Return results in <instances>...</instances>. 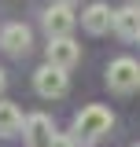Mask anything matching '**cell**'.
I'll return each instance as SVG.
<instances>
[{"mask_svg":"<svg viewBox=\"0 0 140 147\" xmlns=\"http://www.w3.org/2000/svg\"><path fill=\"white\" fill-rule=\"evenodd\" d=\"M52 147H74V144H70L67 136H55V140H52Z\"/></svg>","mask_w":140,"mask_h":147,"instance_id":"cell-11","label":"cell"},{"mask_svg":"<svg viewBox=\"0 0 140 147\" xmlns=\"http://www.w3.org/2000/svg\"><path fill=\"white\" fill-rule=\"evenodd\" d=\"M4 81H7V77H4V70H0V92H4Z\"/></svg>","mask_w":140,"mask_h":147,"instance_id":"cell-12","label":"cell"},{"mask_svg":"<svg viewBox=\"0 0 140 147\" xmlns=\"http://www.w3.org/2000/svg\"><path fill=\"white\" fill-rule=\"evenodd\" d=\"M26 140H30V147H52V140H55L52 118H48V114L26 118Z\"/></svg>","mask_w":140,"mask_h":147,"instance_id":"cell-7","label":"cell"},{"mask_svg":"<svg viewBox=\"0 0 140 147\" xmlns=\"http://www.w3.org/2000/svg\"><path fill=\"white\" fill-rule=\"evenodd\" d=\"M114 30L122 37H140V7H122V11H114Z\"/></svg>","mask_w":140,"mask_h":147,"instance_id":"cell-9","label":"cell"},{"mask_svg":"<svg viewBox=\"0 0 140 147\" xmlns=\"http://www.w3.org/2000/svg\"><path fill=\"white\" fill-rule=\"evenodd\" d=\"M44 30H48V37H70V30H74V11H70V4H52L48 11H44Z\"/></svg>","mask_w":140,"mask_h":147,"instance_id":"cell-4","label":"cell"},{"mask_svg":"<svg viewBox=\"0 0 140 147\" xmlns=\"http://www.w3.org/2000/svg\"><path fill=\"white\" fill-rule=\"evenodd\" d=\"M30 30L22 26V22H7L4 30H0V48L4 52H11V55H26L30 52Z\"/></svg>","mask_w":140,"mask_h":147,"instance_id":"cell-5","label":"cell"},{"mask_svg":"<svg viewBox=\"0 0 140 147\" xmlns=\"http://www.w3.org/2000/svg\"><path fill=\"white\" fill-rule=\"evenodd\" d=\"M137 40H140V37H137Z\"/></svg>","mask_w":140,"mask_h":147,"instance_id":"cell-15","label":"cell"},{"mask_svg":"<svg viewBox=\"0 0 140 147\" xmlns=\"http://www.w3.org/2000/svg\"><path fill=\"white\" fill-rule=\"evenodd\" d=\"M33 88L41 92L44 99L63 96V92H67V70H63V66H52V63H44V66L33 74Z\"/></svg>","mask_w":140,"mask_h":147,"instance_id":"cell-3","label":"cell"},{"mask_svg":"<svg viewBox=\"0 0 140 147\" xmlns=\"http://www.w3.org/2000/svg\"><path fill=\"white\" fill-rule=\"evenodd\" d=\"M18 129H22V114H18V107L7 103V99H0V136H15Z\"/></svg>","mask_w":140,"mask_h":147,"instance_id":"cell-10","label":"cell"},{"mask_svg":"<svg viewBox=\"0 0 140 147\" xmlns=\"http://www.w3.org/2000/svg\"><path fill=\"white\" fill-rule=\"evenodd\" d=\"M74 129H77V144H92V140H100L111 129V110L100 107V103H92V107H85L74 118Z\"/></svg>","mask_w":140,"mask_h":147,"instance_id":"cell-1","label":"cell"},{"mask_svg":"<svg viewBox=\"0 0 140 147\" xmlns=\"http://www.w3.org/2000/svg\"><path fill=\"white\" fill-rule=\"evenodd\" d=\"M81 22H85L88 33H107V30L114 26V11H111L107 4H88L85 15H81Z\"/></svg>","mask_w":140,"mask_h":147,"instance_id":"cell-8","label":"cell"},{"mask_svg":"<svg viewBox=\"0 0 140 147\" xmlns=\"http://www.w3.org/2000/svg\"><path fill=\"white\" fill-rule=\"evenodd\" d=\"M63 4H70V0H63Z\"/></svg>","mask_w":140,"mask_h":147,"instance_id":"cell-13","label":"cell"},{"mask_svg":"<svg viewBox=\"0 0 140 147\" xmlns=\"http://www.w3.org/2000/svg\"><path fill=\"white\" fill-rule=\"evenodd\" d=\"M77 59H81V48H77L70 37H55L52 44H48V63H52V66H63V70H70Z\"/></svg>","mask_w":140,"mask_h":147,"instance_id":"cell-6","label":"cell"},{"mask_svg":"<svg viewBox=\"0 0 140 147\" xmlns=\"http://www.w3.org/2000/svg\"><path fill=\"white\" fill-rule=\"evenodd\" d=\"M107 85H111L114 92H133L140 85V63L129 59V55L114 59V63L107 66Z\"/></svg>","mask_w":140,"mask_h":147,"instance_id":"cell-2","label":"cell"},{"mask_svg":"<svg viewBox=\"0 0 140 147\" xmlns=\"http://www.w3.org/2000/svg\"><path fill=\"white\" fill-rule=\"evenodd\" d=\"M133 147H140V144H133Z\"/></svg>","mask_w":140,"mask_h":147,"instance_id":"cell-14","label":"cell"}]
</instances>
